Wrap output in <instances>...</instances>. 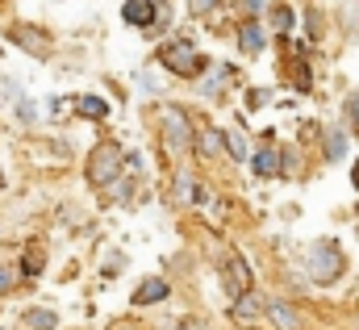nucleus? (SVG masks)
Returning a JSON list of instances; mask_svg holds the SVG:
<instances>
[{
    "mask_svg": "<svg viewBox=\"0 0 359 330\" xmlns=\"http://www.w3.org/2000/svg\"><path fill=\"white\" fill-rule=\"evenodd\" d=\"M268 318H271L280 330H301V326H305V318H301V314H297L288 301H271V305H268Z\"/></svg>",
    "mask_w": 359,
    "mask_h": 330,
    "instance_id": "5",
    "label": "nucleus"
},
{
    "mask_svg": "<svg viewBox=\"0 0 359 330\" xmlns=\"http://www.w3.org/2000/svg\"><path fill=\"white\" fill-rule=\"evenodd\" d=\"M309 272H313V280L330 284V280H334V276L343 272L339 247H334V243H318V247H313V259H309Z\"/></svg>",
    "mask_w": 359,
    "mask_h": 330,
    "instance_id": "2",
    "label": "nucleus"
},
{
    "mask_svg": "<svg viewBox=\"0 0 359 330\" xmlns=\"http://www.w3.org/2000/svg\"><path fill=\"white\" fill-rule=\"evenodd\" d=\"M13 289V272L8 268H0V293H8Z\"/></svg>",
    "mask_w": 359,
    "mask_h": 330,
    "instance_id": "20",
    "label": "nucleus"
},
{
    "mask_svg": "<svg viewBox=\"0 0 359 330\" xmlns=\"http://www.w3.org/2000/svg\"><path fill=\"white\" fill-rule=\"evenodd\" d=\"M230 314H234V322H251V318H259V314H264V305H259L251 293H243V297L234 301V310H230Z\"/></svg>",
    "mask_w": 359,
    "mask_h": 330,
    "instance_id": "9",
    "label": "nucleus"
},
{
    "mask_svg": "<svg viewBox=\"0 0 359 330\" xmlns=\"http://www.w3.org/2000/svg\"><path fill=\"white\" fill-rule=\"evenodd\" d=\"M226 276H230V289L243 297V293H251V268L243 263V259H230L226 263Z\"/></svg>",
    "mask_w": 359,
    "mask_h": 330,
    "instance_id": "8",
    "label": "nucleus"
},
{
    "mask_svg": "<svg viewBox=\"0 0 359 330\" xmlns=\"http://www.w3.org/2000/svg\"><path fill=\"white\" fill-rule=\"evenodd\" d=\"M163 297H168V280H159V276L142 280V284H138V293H134V301H138V305H155V301H163Z\"/></svg>",
    "mask_w": 359,
    "mask_h": 330,
    "instance_id": "7",
    "label": "nucleus"
},
{
    "mask_svg": "<svg viewBox=\"0 0 359 330\" xmlns=\"http://www.w3.org/2000/svg\"><path fill=\"white\" fill-rule=\"evenodd\" d=\"M243 51H247V55H259V51H264V29H259L255 21L243 29Z\"/></svg>",
    "mask_w": 359,
    "mask_h": 330,
    "instance_id": "10",
    "label": "nucleus"
},
{
    "mask_svg": "<svg viewBox=\"0 0 359 330\" xmlns=\"http://www.w3.org/2000/svg\"><path fill=\"white\" fill-rule=\"evenodd\" d=\"M226 143H230V155H234V159H247V147H243V138H238V134H230Z\"/></svg>",
    "mask_w": 359,
    "mask_h": 330,
    "instance_id": "17",
    "label": "nucleus"
},
{
    "mask_svg": "<svg viewBox=\"0 0 359 330\" xmlns=\"http://www.w3.org/2000/svg\"><path fill=\"white\" fill-rule=\"evenodd\" d=\"M76 109H80L84 117H104V113H109V105H104V100H96V96H84Z\"/></svg>",
    "mask_w": 359,
    "mask_h": 330,
    "instance_id": "12",
    "label": "nucleus"
},
{
    "mask_svg": "<svg viewBox=\"0 0 359 330\" xmlns=\"http://www.w3.org/2000/svg\"><path fill=\"white\" fill-rule=\"evenodd\" d=\"M117 171H121V151H117V147H100V151L92 155V164H88L92 184H113Z\"/></svg>",
    "mask_w": 359,
    "mask_h": 330,
    "instance_id": "3",
    "label": "nucleus"
},
{
    "mask_svg": "<svg viewBox=\"0 0 359 330\" xmlns=\"http://www.w3.org/2000/svg\"><path fill=\"white\" fill-rule=\"evenodd\" d=\"M355 330H359V322H355Z\"/></svg>",
    "mask_w": 359,
    "mask_h": 330,
    "instance_id": "23",
    "label": "nucleus"
},
{
    "mask_svg": "<svg viewBox=\"0 0 359 330\" xmlns=\"http://www.w3.org/2000/svg\"><path fill=\"white\" fill-rule=\"evenodd\" d=\"M222 143H226V138H222V134H217V130H209V134H205V143H201V147H205V151H209V155H217V151H222Z\"/></svg>",
    "mask_w": 359,
    "mask_h": 330,
    "instance_id": "15",
    "label": "nucleus"
},
{
    "mask_svg": "<svg viewBox=\"0 0 359 330\" xmlns=\"http://www.w3.org/2000/svg\"><path fill=\"white\" fill-rule=\"evenodd\" d=\"M255 171H259V176H276V171H280V159H276L271 151H259V155H255Z\"/></svg>",
    "mask_w": 359,
    "mask_h": 330,
    "instance_id": "13",
    "label": "nucleus"
},
{
    "mask_svg": "<svg viewBox=\"0 0 359 330\" xmlns=\"http://www.w3.org/2000/svg\"><path fill=\"white\" fill-rule=\"evenodd\" d=\"M163 134H168V147L172 151H188L192 147V126L180 109H163Z\"/></svg>",
    "mask_w": 359,
    "mask_h": 330,
    "instance_id": "4",
    "label": "nucleus"
},
{
    "mask_svg": "<svg viewBox=\"0 0 359 330\" xmlns=\"http://www.w3.org/2000/svg\"><path fill=\"white\" fill-rule=\"evenodd\" d=\"M121 17H126V25H151V21L159 17V8H155L151 0H130V4L121 8Z\"/></svg>",
    "mask_w": 359,
    "mask_h": 330,
    "instance_id": "6",
    "label": "nucleus"
},
{
    "mask_svg": "<svg viewBox=\"0 0 359 330\" xmlns=\"http://www.w3.org/2000/svg\"><path fill=\"white\" fill-rule=\"evenodd\" d=\"M271 17H276V25H280V29H292V8H288V4H276V8H271Z\"/></svg>",
    "mask_w": 359,
    "mask_h": 330,
    "instance_id": "14",
    "label": "nucleus"
},
{
    "mask_svg": "<svg viewBox=\"0 0 359 330\" xmlns=\"http://www.w3.org/2000/svg\"><path fill=\"white\" fill-rule=\"evenodd\" d=\"M343 155V134H330V159H339Z\"/></svg>",
    "mask_w": 359,
    "mask_h": 330,
    "instance_id": "18",
    "label": "nucleus"
},
{
    "mask_svg": "<svg viewBox=\"0 0 359 330\" xmlns=\"http://www.w3.org/2000/svg\"><path fill=\"white\" fill-rule=\"evenodd\" d=\"M176 188H180V197H184V201H196V188H192V180H188V176H180Z\"/></svg>",
    "mask_w": 359,
    "mask_h": 330,
    "instance_id": "16",
    "label": "nucleus"
},
{
    "mask_svg": "<svg viewBox=\"0 0 359 330\" xmlns=\"http://www.w3.org/2000/svg\"><path fill=\"white\" fill-rule=\"evenodd\" d=\"M163 67L168 72H176V76H196L201 72V55L192 51V42H172V46H163Z\"/></svg>",
    "mask_w": 359,
    "mask_h": 330,
    "instance_id": "1",
    "label": "nucleus"
},
{
    "mask_svg": "<svg viewBox=\"0 0 359 330\" xmlns=\"http://www.w3.org/2000/svg\"><path fill=\"white\" fill-rule=\"evenodd\" d=\"M192 4V13H209V8H217V0H188Z\"/></svg>",
    "mask_w": 359,
    "mask_h": 330,
    "instance_id": "19",
    "label": "nucleus"
},
{
    "mask_svg": "<svg viewBox=\"0 0 359 330\" xmlns=\"http://www.w3.org/2000/svg\"><path fill=\"white\" fill-rule=\"evenodd\" d=\"M25 326L29 330H50L55 326V314H50V310H29V314H25Z\"/></svg>",
    "mask_w": 359,
    "mask_h": 330,
    "instance_id": "11",
    "label": "nucleus"
},
{
    "mask_svg": "<svg viewBox=\"0 0 359 330\" xmlns=\"http://www.w3.org/2000/svg\"><path fill=\"white\" fill-rule=\"evenodd\" d=\"M247 4V13H259V0H243Z\"/></svg>",
    "mask_w": 359,
    "mask_h": 330,
    "instance_id": "21",
    "label": "nucleus"
},
{
    "mask_svg": "<svg viewBox=\"0 0 359 330\" xmlns=\"http://www.w3.org/2000/svg\"><path fill=\"white\" fill-rule=\"evenodd\" d=\"M351 184L359 188V159H355V167H351Z\"/></svg>",
    "mask_w": 359,
    "mask_h": 330,
    "instance_id": "22",
    "label": "nucleus"
}]
</instances>
